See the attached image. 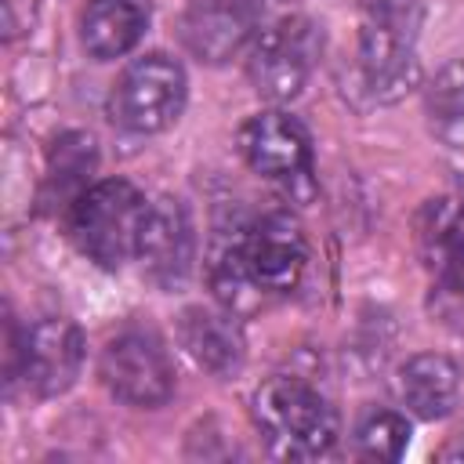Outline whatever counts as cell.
<instances>
[{"label":"cell","instance_id":"obj_2","mask_svg":"<svg viewBox=\"0 0 464 464\" xmlns=\"http://www.w3.org/2000/svg\"><path fill=\"white\" fill-rule=\"evenodd\" d=\"M417 25L420 0H362L359 80L373 102L392 105L420 83Z\"/></svg>","mask_w":464,"mask_h":464},{"label":"cell","instance_id":"obj_3","mask_svg":"<svg viewBox=\"0 0 464 464\" xmlns=\"http://www.w3.org/2000/svg\"><path fill=\"white\" fill-rule=\"evenodd\" d=\"M149 203L127 178H105L83 188L65 210V236L76 250L105 272L123 268L138 254V236Z\"/></svg>","mask_w":464,"mask_h":464},{"label":"cell","instance_id":"obj_17","mask_svg":"<svg viewBox=\"0 0 464 464\" xmlns=\"http://www.w3.org/2000/svg\"><path fill=\"white\" fill-rule=\"evenodd\" d=\"M424 120L435 141L464 149V62L442 65L424 83Z\"/></svg>","mask_w":464,"mask_h":464},{"label":"cell","instance_id":"obj_7","mask_svg":"<svg viewBox=\"0 0 464 464\" xmlns=\"http://www.w3.org/2000/svg\"><path fill=\"white\" fill-rule=\"evenodd\" d=\"M239 261L261 294H286L308 268V239L286 210H268L239 225Z\"/></svg>","mask_w":464,"mask_h":464},{"label":"cell","instance_id":"obj_12","mask_svg":"<svg viewBox=\"0 0 464 464\" xmlns=\"http://www.w3.org/2000/svg\"><path fill=\"white\" fill-rule=\"evenodd\" d=\"M228 308H207V304H188L178 315V341L188 352V359L214 373V377H236L246 362V341Z\"/></svg>","mask_w":464,"mask_h":464},{"label":"cell","instance_id":"obj_8","mask_svg":"<svg viewBox=\"0 0 464 464\" xmlns=\"http://www.w3.org/2000/svg\"><path fill=\"white\" fill-rule=\"evenodd\" d=\"M83 334L72 319H36L22 334V344L11 348V377H22L33 395L54 399L76 384L83 370Z\"/></svg>","mask_w":464,"mask_h":464},{"label":"cell","instance_id":"obj_18","mask_svg":"<svg viewBox=\"0 0 464 464\" xmlns=\"http://www.w3.org/2000/svg\"><path fill=\"white\" fill-rule=\"evenodd\" d=\"M410 446V424L395 410H366L355 420V450L366 460H399Z\"/></svg>","mask_w":464,"mask_h":464},{"label":"cell","instance_id":"obj_4","mask_svg":"<svg viewBox=\"0 0 464 464\" xmlns=\"http://www.w3.org/2000/svg\"><path fill=\"white\" fill-rule=\"evenodd\" d=\"M188 98V80L178 58L149 51L134 58L109 91V120L130 134H160L178 123Z\"/></svg>","mask_w":464,"mask_h":464},{"label":"cell","instance_id":"obj_14","mask_svg":"<svg viewBox=\"0 0 464 464\" xmlns=\"http://www.w3.org/2000/svg\"><path fill=\"white\" fill-rule=\"evenodd\" d=\"M399 395L420 420H442L460 399V366L442 352L410 355L399 370Z\"/></svg>","mask_w":464,"mask_h":464},{"label":"cell","instance_id":"obj_11","mask_svg":"<svg viewBox=\"0 0 464 464\" xmlns=\"http://www.w3.org/2000/svg\"><path fill=\"white\" fill-rule=\"evenodd\" d=\"M254 29H257L254 0H192L181 11L178 40L192 58L207 65H221L254 40Z\"/></svg>","mask_w":464,"mask_h":464},{"label":"cell","instance_id":"obj_15","mask_svg":"<svg viewBox=\"0 0 464 464\" xmlns=\"http://www.w3.org/2000/svg\"><path fill=\"white\" fill-rule=\"evenodd\" d=\"M98 167V145L87 130H65L54 138L51 156H47V181H44V199L51 207L69 210V203L91 188V174Z\"/></svg>","mask_w":464,"mask_h":464},{"label":"cell","instance_id":"obj_1","mask_svg":"<svg viewBox=\"0 0 464 464\" xmlns=\"http://www.w3.org/2000/svg\"><path fill=\"white\" fill-rule=\"evenodd\" d=\"M250 413L265 446L283 460H315L337 442L341 431L330 399L304 377H290V373H276L261 381L254 388Z\"/></svg>","mask_w":464,"mask_h":464},{"label":"cell","instance_id":"obj_13","mask_svg":"<svg viewBox=\"0 0 464 464\" xmlns=\"http://www.w3.org/2000/svg\"><path fill=\"white\" fill-rule=\"evenodd\" d=\"M149 18V0H87L80 18V44L94 62H116L141 44Z\"/></svg>","mask_w":464,"mask_h":464},{"label":"cell","instance_id":"obj_16","mask_svg":"<svg viewBox=\"0 0 464 464\" xmlns=\"http://www.w3.org/2000/svg\"><path fill=\"white\" fill-rule=\"evenodd\" d=\"M417 250L428 272L464 257V203H453L446 196L428 199L417 210Z\"/></svg>","mask_w":464,"mask_h":464},{"label":"cell","instance_id":"obj_5","mask_svg":"<svg viewBox=\"0 0 464 464\" xmlns=\"http://www.w3.org/2000/svg\"><path fill=\"white\" fill-rule=\"evenodd\" d=\"M323 51V33L304 14H283L272 25H265L246 54V76L254 91L276 105L294 102Z\"/></svg>","mask_w":464,"mask_h":464},{"label":"cell","instance_id":"obj_19","mask_svg":"<svg viewBox=\"0 0 464 464\" xmlns=\"http://www.w3.org/2000/svg\"><path fill=\"white\" fill-rule=\"evenodd\" d=\"M428 312L439 326L450 334L464 337V257L442 265L431 272V290H428Z\"/></svg>","mask_w":464,"mask_h":464},{"label":"cell","instance_id":"obj_9","mask_svg":"<svg viewBox=\"0 0 464 464\" xmlns=\"http://www.w3.org/2000/svg\"><path fill=\"white\" fill-rule=\"evenodd\" d=\"M134 257L141 261L145 279H152L160 290H178L192 276L196 225L178 196H160L149 203Z\"/></svg>","mask_w":464,"mask_h":464},{"label":"cell","instance_id":"obj_10","mask_svg":"<svg viewBox=\"0 0 464 464\" xmlns=\"http://www.w3.org/2000/svg\"><path fill=\"white\" fill-rule=\"evenodd\" d=\"M239 152L250 170L272 181H297L312 174V134L283 109H261L246 116L239 127Z\"/></svg>","mask_w":464,"mask_h":464},{"label":"cell","instance_id":"obj_6","mask_svg":"<svg viewBox=\"0 0 464 464\" xmlns=\"http://www.w3.org/2000/svg\"><path fill=\"white\" fill-rule=\"evenodd\" d=\"M98 377L112 399L138 410L163 406L174 395L178 381L167 344L149 326H127L116 337H109L98 359Z\"/></svg>","mask_w":464,"mask_h":464},{"label":"cell","instance_id":"obj_20","mask_svg":"<svg viewBox=\"0 0 464 464\" xmlns=\"http://www.w3.org/2000/svg\"><path fill=\"white\" fill-rule=\"evenodd\" d=\"M460 192H464V188H460Z\"/></svg>","mask_w":464,"mask_h":464}]
</instances>
